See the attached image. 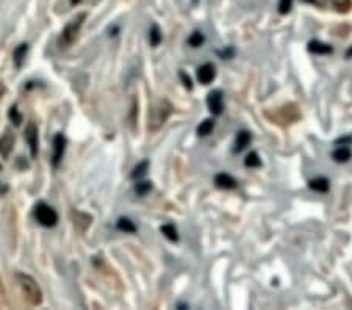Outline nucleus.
<instances>
[{
    "label": "nucleus",
    "mask_w": 352,
    "mask_h": 310,
    "mask_svg": "<svg viewBox=\"0 0 352 310\" xmlns=\"http://www.w3.org/2000/svg\"><path fill=\"white\" fill-rule=\"evenodd\" d=\"M16 279H17V283H19V289L25 298V301H27L30 305L36 307L42 302V292L39 289V285L36 283V280L29 276V274H24V273H17L16 274Z\"/></svg>",
    "instance_id": "nucleus-1"
},
{
    "label": "nucleus",
    "mask_w": 352,
    "mask_h": 310,
    "mask_svg": "<svg viewBox=\"0 0 352 310\" xmlns=\"http://www.w3.org/2000/svg\"><path fill=\"white\" fill-rule=\"evenodd\" d=\"M86 19V14L85 13H82L80 16H77V17H74L66 27H64V30L61 32V36H60V47H69L74 41H75V38H77V35H79V32H80V29H82V25H83V20Z\"/></svg>",
    "instance_id": "nucleus-2"
},
{
    "label": "nucleus",
    "mask_w": 352,
    "mask_h": 310,
    "mask_svg": "<svg viewBox=\"0 0 352 310\" xmlns=\"http://www.w3.org/2000/svg\"><path fill=\"white\" fill-rule=\"evenodd\" d=\"M35 218L39 224L45 226V227H54L58 221V215L57 212L49 207L47 204H38L35 209Z\"/></svg>",
    "instance_id": "nucleus-3"
},
{
    "label": "nucleus",
    "mask_w": 352,
    "mask_h": 310,
    "mask_svg": "<svg viewBox=\"0 0 352 310\" xmlns=\"http://www.w3.org/2000/svg\"><path fill=\"white\" fill-rule=\"evenodd\" d=\"M169 113H171V105H169V103L165 102V100L160 102L158 105L154 108V112H152V116H150V124H149V127L152 128V130H158L160 125L165 124V121L168 119Z\"/></svg>",
    "instance_id": "nucleus-4"
},
{
    "label": "nucleus",
    "mask_w": 352,
    "mask_h": 310,
    "mask_svg": "<svg viewBox=\"0 0 352 310\" xmlns=\"http://www.w3.org/2000/svg\"><path fill=\"white\" fill-rule=\"evenodd\" d=\"M222 91L221 90H213L208 93L207 96V105H208V110L215 115V116H219L222 115L224 112V100H222Z\"/></svg>",
    "instance_id": "nucleus-5"
},
{
    "label": "nucleus",
    "mask_w": 352,
    "mask_h": 310,
    "mask_svg": "<svg viewBox=\"0 0 352 310\" xmlns=\"http://www.w3.org/2000/svg\"><path fill=\"white\" fill-rule=\"evenodd\" d=\"M216 77V68L212 63H205L197 69V80L202 85H210Z\"/></svg>",
    "instance_id": "nucleus-6"
},
{
    "label": "nucleus",
    "mask_w": 352,
    "mask_h": 310,
    "mask_svg": "<svg viewBox=\"0 0 352 310\" xmlns=\"http://www.w3.org/2000/svg\"><path fill=\"white\" fill-rule=\"evenodd\" d=\"M25 141H27L30 147L32 157H36L38 155V128L35 124H29L27 128H25Z\"/></svg>",
    "instance_id": "nucleus-7"
},
{
    "label": "nucleus",
    "mask_w": 352,
    "mask_h": 310,
    "mask_svg": "<svg viewBox=\"0 0 352 310\" xmlns=\"http://www.w3.org/2000/svg\"><path fill=\"white\" fill-rule=\"evenodd\" d=\"M13 147H14V135L11 134V130H5L2 138H0V155L4 159H8Z\"/></svg>",
    "instance_id": "nucleus-8"
},
{
    "label": "nucleus",
    "mask_w": 352,
    "mask_h": 310,
    "mask_svg": "<svg viewBox=\"0 0 352 310\" xmlns=\"http://www.w3.org/2000/svg\"><path fill=\"white\" fill-rule=\"evenodd\" d=\"M64 146H66V140L63 138V135H55V138H54V155H52L54 166H58V163L61 162L63 155H64Z\"/></svg>",
    "instance_id": "nucleus-9"
},
{
    "label": "nucleus",
    "mask_w": 352,
    "mask_h": 310,
    "mask_svg": "<svg viewBox=\"0 0 352 310\" xmlns=\"http://www.w3.org/2000/svg\"><path fill=\"white\" fill-rule=\"evenodd\" d=\"M215 184L218 188H222V190H233L237 188V180L230 175V174H225V172H221L215 177Z\"/></svg>",
    "instance_id": "nucleus-10"
},
{
    "label": "nucleus",
    "mask_w": 352,
    "mask_h": 310,
    "mask_svg": "<svg viewBox=\"0 0 352 310\" xmlns=\"http://www.w3.org/2000/svg\"><path fill=\"white\" fill-rule=\"evenodd\" d=\"M250 140H252V135H250L247 130H240L238 135H237V138H235L233 152H241V150H244V149L249 146Z\"/></svg>",
    "instance_id": "nucleus-11"
},
{
    "label": "nucleus",
    "mask_w": 352,
    "mask_h": 310,
    "mask_svg": "<svg viewBox=\"0 0 352 310\" xmlns=\"http://www.w3.org/2000/svg\"><path fill=\"white\" fill-rule=\"evenodd\" d=\"M309 50L312 52V54H316V55H331L332 52H334L332 46L324 44V42H319V41H312V42H309Z\"/></svg>",
    "instance_id": "nucleus-12"
},
{
    "label": "nucleus",
    "mask_w": 352,
    "mask_h": 310,
    "mask_svg": "<svg viewBox=\"0 0 352 310\" xmlns=\"http://www.w3.org/2000/svg\"><path fill=\"white\" fill-rule=\"evenodd\" d=\"M309 187L313 191H318V193H327L329 191V180L325 177H316V179L310 180Z\"/></svg>",
    "instance_id": "nucleus-13"
},
{
    "label": "nucleus",
    "mask_w": 352,
    "mask_h": 310,
    "mask_svg": "<svg viewBox=\"0 0 352 310\" xmlns=\"http://www.w3.org/2000/svg\"><path fill=\"white\" fill-rule=\"evenodd\" d=\"M332 159L337 163H346L352 159V150L349 147H338L332 152Z\"/></svg>",
    "instance_id": "nucleus-14"
},
{
    "label": "nucleus",
    "mask_w": 352,
    "mask_h": 310,
    "mask_svg": "<svg viewBox=\"0 0 352 310\" xmlns=\"http://www.w3.org/2000/svg\"><path fill=\"white\" fill-rule=\"evenodd\" d=\"M27 52H29V46L27 44H20L13 54V60H14V64L16 68H20L25 61V57H27Z\"/></svg>",
    "instance_id": "nucleus-15"
},
{
    "label": "nucleus",
    "mask_w": 352,
    "mask_h": 310,
    "mask_svg": "<svg viewBox=\"0 0 352 310\" xmlns=\"http://www.w3.org/2000/svg\"><path fill=\"white\" fill-rule=\"evenodd\" d=\"M213 127H215V121L213 119H205L202 121L199 125H197V135L199 137H207L212 134L213 130Z\"/></svg>",
    "instance_id": "nucleus-16"
},
{
    "label": "nucleus",
    "mask_w": 352,
    "mask_h": 310,
    "mask_svg": "<svg viewBox=\"0 0 352 310\" xmlns=\"http://www.w3.org/2000/svg\"><path fill=\"white\" fill-rule=\"evenodd\" d=\"M118 229L125 232V234H135L136 232V226L129 218H119L118 219Z\"/></svg>",
    "instance_id": "nucleus-17"
},
{
    "label": "nucleus",
    "mask_w": 352,
    "mask_h": 310,
    "mask_svg": "<svg viewBox=\"0 0 352 310\" xmlns=\"http://www.w3.org/2000/svg\"><path fill=\"white\" fill-rule=\"evenodd\" d=\"M161 234L169 240V241H179V234H177V229H175L172 224H165L160 227Z\"/></svg>",
    "instance_id": "nucleus-18"
},
{
    "label": "nucleus",
    "mask_w": 352,
    "mask_h": 310,
    "mask_svg": "<svg viewBox=\"0 0 352 310\" xmlns=\"http://www.w3.org/2000/svg\"><path fill=\"white\" fill-rule=\"evenodd\" d=\"M204 42H205V36H204L202 32H199V30L193 32V33L190 35V38H188V44H190L191 47H194V49L200 47Z\"/></svg>",
    "instance_id": "nucleus-19"
},
{
    "label": "nucleus",
    "mask_w": 352,
    "mask_h": 310,
    "mask_svg": "<svg viewBox=\"0 0 352 310\" xmlns=\"http://www.w3.org/2000/svg\"><path fill=\"white\" fill-rule=\"evenodd\" d=\"M161 32L158 29V25H152V29H150L149 32V41H150V46L152 47H157L160 42H161Z\"/></svg>",
    "instance_id": "nucleus-20"
},
{
    "label": "nucleus",
    "mask_w": 352,
    "mask_h": 310,
    "mask_svg": "<svg viewBox=\"0 0 352 310\" xmlns=\"http://www.w3.org/2000/svg\"><path fill=\"white\" fill-rule=\"evenodd\" d=\"M244 165L247 168H260L262 166V160L259 157V153L257 152H250L247 157H246V160H244Z\"/></svg>",
    "instance_id": "nucleus-21"
},
{
    "label": "nucleus",
    "mask_w": 352,
    "mask_h": 310,
    "mask_svg": "<svg viewBox=\"0 0 352 310\" xmlns=\"http://www.w3.org/2000/svg\"><path fill=\"white\" fill-rule=\"evenodd\" d=\"M147 169H149V162H141L139 165H136V166L133 168L130 177L135 179V180H136V179H141L143 175H146Z\"/></svg>",
    "instance_id": "nucleus-22"
},
{
    "label": "nucleus",
    "mask_w": 352,
    "mask_h": 310,
    "mask_svg": "<svg viewBox=\"0 0 352 310\" xmlns=\"http://www.w3.org/2000/svg\"><path fill=\"white\" fill-rule=\"evenodd\" d=\"M150 190H152V184H150V182H136V185H135V191H136L139 196L147 194Z\"/></svg>",
    "instance_id": "nucleus-23"
},
{
    "label": "nucleus",
    "mask_w": 352,
    "mask_h": 310,
    "mask_svg": "<svg viewBox=\"0 0 352 310\" xmlns=\"http://www.w3.org/2000/svg\"><path fill=\"white\" fill-rule=\"evenodd\" d=\"M291 7H293V0H280V2H279V13L287 14V13H290Z\"/></svg>",
    "instance_id": "nucleus-24"
},
{
    "label": "nucleus",
    "mask_w": 352,
    "mask_h": 310,
    "mask_svg": "<svg viewBox=\"0 0 352 310\" xmlns=\"http://www.w3.org/2000/svg\"><path fill=\"white\" fill-rule=\"evenodd\" d=\"M10 118H11V121H14L16 125H19L20 121H22V116H20V113H19V110H17L16 107H11V110H10Z\"/></svg>",
    "instance_id": "nucleus-25"
},
{
    "label": "nucleus",
    "mask_w": 352,
    "mask_h": 310,
    "mask_svg": "<svg viewBox=\"0 0 352 310\" xmlns=\"http://www.w3.org/2000/svg\"><path fill=\"white\" fill-rule=\"evenodd\" d=\"M180 79L183 80V85H185L188 90H191V88H193V82H191V79H190V77H188L185 72H180Z\"/></svg>",
    "instance_id": "nucleus-26"
},
{
    "label": "nucleus",
    "mask_w": 352,
    "mask_h": 310,
    "mask_svg": "<svg viewBox=\"0 0 352 310\" xmlns=\"http://www.w3.org/2000/svg\"><path fill=\"white\" fill-rule=\"evenodd\" d=\"M352 141V137H346V138H341L337 141V144H341V143H350Z\"/></svg>",
    "instance_id": "nucleus-27"
}]
</instances>
